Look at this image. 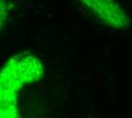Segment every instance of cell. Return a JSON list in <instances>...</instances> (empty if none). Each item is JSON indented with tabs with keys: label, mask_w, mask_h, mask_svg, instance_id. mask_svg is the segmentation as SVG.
Wrapping results in <instances>:
<instances>
[{
	"label": "cell",
	"mask_w": 132,
	"mask_h": 118,
	"mask_svg": "<svg viewBox=\"0 0 132 118\" xmlns=\"http://www.w3.org/2000/svg\"><path fill=\"white\" fill-rule=\"evenodd\" d=\"M45 74V66L37 56L20 52L0 68V118H18V98L27 85L37 83Z\"/></svg>",
	"instance_id": "6da1fadb"
},
{
	"label": "cell",
	"mask_w": 132,
	"mask_h": 118,
	"mask_svg": "<svg viewBox=\"0 0 132 118\" xmlns=\"http://www.w3.org/2000/svg\"><path fill=\"white\" fill-rule=\"evenodd\" d=\"M103 25L116 30L130 26L131 18L115 0H78Z\"/></svg>",
	"instance_id": "7a4b0ae2"
},
{
	"label": "cell",
	"mask_w": 132,
	"mask_h": 118,
	"mask_svg": "<svg viewBox=\"0 0 132 118\" xmlns=\"http://www.w3.org/2000/svg\"><path fill=\"white\" fill-rule=\"evenodd\" d=\"M9 16V0H0V32L4 30Z\"/></svg>",
	"instance_id": "3957f363"
}]
</instances>
